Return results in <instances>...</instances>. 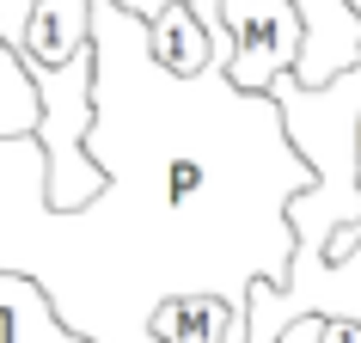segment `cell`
<instances>
[{
    "mask_svg": "<svg viewBox=\"0 0 361 343\" xmlns=\"http://www.w3.org/2000/svg\"><path fill=\"white\" fill-rule=\"evenodd\" d=\"M269 98H276L288 148L312 172V184L288 196V233H294V251L324 258L337 233L361 227V61L319 92H306L294 74H282Z\"/></svg>",
    "mask_w": 361,
    "mask_h": 343,
    "instance_id": "1",
    "label": "cell"
},
{
    "mask_svg": "<svg viewBox=\"0 0 361 343\" xmlns=\"http://www.w3.org/2000/svg\"><path fill=\"white\" fill-rule=\"evenodd\" d=\"M153 337L159 343H245V325L214 294H190V301H171L153 313Z\"/></svg>",
    "mask_w": 361,
    "mask_h": 343,
    "instance_id": "6",
    "label": "cell"
},
{
    "mask_svg": "<svg viewBox=\"0 0 361 343\" xmlns=\"http://www.w3.org/2000/svg\"><path fill=\"white\" fill-rule=\"evenodd\" d=\"M343 6H349V13H355V19H361V0H343Z\"/></svg>",
    "mask_w": 361,
    "mask_h": 343,
    "instance_id": "9",
    "label": "cell"
},
{
    "mask_svg": "<svg viewBox=\"0 0 361 343\" xmlns=\"http://www.w3.org/2000/svg\"><path fill=\"white\" fill-rule=\"evenodd\" d=\"M276 343H319V319H300V325H288Z\"/></svg>",
    "mask_w": 361,
    "mask_h": 343,
    "instance_id": "8",
    "label": "cell"
},
{
    "mask_svg": "<svg viewBox=\"0 0 361 343\" xmlns=\"http://www.w3.org/2000/svg\"><path fill=\"white\" fill-rule=\"evenodd\" d=\"M147 56L159 61L171 80H196V74H209V68H227V61H214L209 31H202V19L190 13V0H171L159 19H147Z\"/></svg>",
    "mask_w": 361,
    "mask_h": 343,
    "instance_id": "4",
    "label": "cell"
},
{
    "mask_svg": "<svg viewBox=\"0 0 361 343\" xmlns=\"http://www.w3.org/2000/svg\"><path fill=\"white\" fill-rule=\"evenodd\" d=\"M300 319H343L361 325V239L349 258H319V251H294L288 264V282H251L245 301V343H276L288 325Z\"/></svg>",
    "mask_w": 361,
    "mask_h": 343,
    "instance_id": "2",
    "label": "cell"
},
{
    "mask_svg": "<svg viewBox=\"0 0 361 343\" xmlns=\"http://www.w3.org/2000/svg\"><path fill=\"white\" fill-rule=\"evenodd\" d=\"M0 343H86V337L61 325V313L31 276L0 270Z\"/></svg>",
    "mask_w": 361,
    "mask_h": 343,
    "instance_id": "5",
    "label": "cell"
},
{
    "mask_svg": "<svg viewBox=\"0 0 361 343\" xmlns=\"http://www.w3.org/2000/svg\"><path fill=\"white\" fill-rule=\"evenodd\" d=\"M221 19L233 37V61H227L233 92H269L282 74L300 68L306 25L294 13V0H221Z\"/></svg>",
    "mask_w": 361,
    "mask_h": 343,
    "instance_id": "3",
    "label": "cell"
},
{
    "mask_svg": "<svg viewBox=\"0 0 361 343\" xmlns=\"http://www.w3.org/2000/svg\"><path fill=\"white\" fill-rule=\"evenodd\" d=\"M31 13H37V0H0V49L13 56L25 37V25H31Z\"/></svg>",
    "mask_w": 361,
    "mask_h": 343,
    "instance_id": "7",
    "label": "cell"
}]
</instances>
